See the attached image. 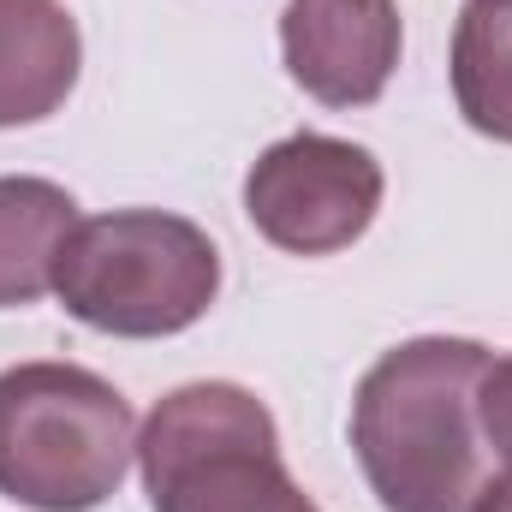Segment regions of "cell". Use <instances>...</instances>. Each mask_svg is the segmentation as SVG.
<instances>
[{
    "instance_id": "cell-5",
    "label": "cell",
    "mask_w": 512,
    "mask_h": 512,
    "mask_svg": "<svg viewBox=\"0 0 512 512\" xmlns=\"http://www.w3.org/2000/svg\"><path fill=\"white\" fill-rule=\"evenodd\" d=\"M382 209V167L370 149L322 131L274 143L245 179V215L292 256L346 251Z\"/></svg>"
},
{
    "instance_id": "cell-3",
    "label": "cell",
    "mask_w": 512,
    "mask_h": 512,
    "mask_svg": "<svg viewBox=\"0 0 512 512\" xmlns=\"http://www.w3.org/2000/svg\"><path fill=\"white\" fill-rule=\"evenodd\" d=\"M60 304L120 340H161L209 316L221 292V256L203 227L161 209H114L78 221L60 268Z\"/></svg>"
},
{
    "instance_id": "cell-6",
    "label": "cell",
    "mask_w": 512,
    "mask_h": 512,
    "mask_svg": "<svg viewBox=\"0 0 512 512\" xmlns=\"http://www.w3.org/2000/svg\"><path fill=\"white\" fill-rule=\"evenodd\" d=\"M286 72L328 108L376 102L399 66V6L393 0H286L280 18Z\"/></svg>"
},
{
    "instance_id": "cell-9",
    "label": "cell",
    "mask_w": 512,
    "mask_h": 512,
    "mask_svg": "<svg viewBox=\"0 0 512 512\" xmlns=\"http://www.w3.org/2000/svg\"><path fill=\"white\" fill-rule=\"evenodd\" d=\"M453 96L483 137L512 143V0H471L459 12Z\"/></svg>"
},
{
    "instance_id": "cell-10",
    "label": "cell",
    "mask_w": 512,
    "mask_h": 512,
    "mask_svg": "<svg viewBox=\"0 0 512 512\" xmlns=\"http://www.w3.org/2000/svg\"><path fill=\"white\" fill-rule=\"evenodd\" d=\"M483 435L512 477V358L489 364V376H483Z\"/></svg>"
},
{
    "instance_id": "cell-4",
    "label": "cell",
    "mask_w": 512,
    "mask_h": 512,
    "mask_svg": "<svg viewBox=\"0 0 512 512\" xmlns=\"http://www.w3.org/2000/svg\"><path fill=\"white\" fill-rule=\"evenodd\" d=\"M137 465L155 512H316L280 465L274 417L233 382L167 393L137 435Z\"/></svg>"
},
{
    "instance_id": "cell-2",
    "label": "cell",
    "mask_w": 512,
    "mask_h": 512,
    "mask_svg": "<svg viewBox=\"0 0 512 512\" xmlns=\"http://www.w3.org/2000/svg\"><path fill=\"white\" fill-rule=\"evenodd\" d=\"M137 417L120 387L78 364L0 376V495L36 512H90L126 483Z\"/></svg>"
},
{
    "instance_id": "cell-8",
    "label": "cell",
    "mask_w": 512,
    "mask_h": 512,
    "mask_svg": "<svg viewBox=\"0 0 512 512\" xmlns=\"http://www.w3.org/2000/svg\"><path fill=\"white\" fill-rule=\"evenodd\" d=\"M78 203L48 179H0V310L36 304L54 286Z\"/></svg>"
},
{
    "instance_id": "cell-11",
    "label": "cell",
    "mask_w": 512,
    "mask_h": 512,
    "mask_svg": "<svg viewBox=\"0 0 512 512\" xmlns=\"http://www.w3.org/2000/svg\"><path fill=\"white\" fill-rule=\"evenodd\" d=\"M465 512H512V477H489V489H483Z\"/></svg>"
},
{
    "instance_id": "cell-7",
    "label": "cell",
    "mask_w": 512,
    "mask_h": 512,
    "mask_svg": "<svg viewBox=\"0 0 512 512\" xmlns=\"http://www.w3.org/2000/svg\"><path fill=\"white\" fill-rule=\"evenodd\" d=\"M78 54L60 0H0V131L48 120L78 84Z\"/></svg>"
},
{
    "instance_id": "cell-1",
    "label": "cell",
    "mask_w": 512,
    "mask_h": 512,
    "mask_svg": "<svg viewBox=\"0 0 512 512\" xmlns=\"http://www.w3.org/2000/svg\"><path fill=\"white\" fill-rule=\"evenodd\" d=\"M483 376L477 340H405L358 382L352 447L387 512H465L489 489Z\"/></svg>"
}]
</instances>
